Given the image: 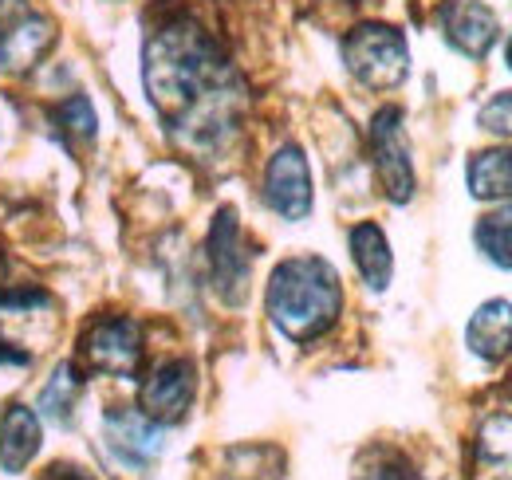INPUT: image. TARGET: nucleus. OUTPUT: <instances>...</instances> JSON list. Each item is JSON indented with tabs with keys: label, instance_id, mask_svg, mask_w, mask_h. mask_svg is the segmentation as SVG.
<instances>
[{
	"label": "nucleus",
	"instance_id": "f257e3e1",
	"mask_svg": "<svg viewBox=\"0 0 512 480\" xmlns=\"http://www.w3.org/2000/svg\"><path fill=\"white\" fill-rule=\"evenodd\" d=\"M142 83L162 122L197 150L221 146L241 115V83L221 48L193 24H162L142 52Z\"/></svg>",
	"mask_w": 512,
	"mask_h": 480
},
{
	"label": "nucleus",
	"instance_id": "f03ea898",
	"mask_svg": "<svg viewBox=\"0 0 512 480\" xmlns=\"http://www.w3.org/2000/svg\"><path fill=\"white\" fill-rule=\"evenodd\" d=\"M268 315L292 343H312L327 335L343 311V288L335 268L320 256H292L276 264L268 280Z\"/></svg>",
	"mask_w": 512,
	"mask_h": 480
},
{
	"label": "nucleus",
	"instance_id": "7ed1b4c3",
	"mask_svg": "<svg viewBox=\"0 0 512 480\" xmlns=\"http://www.w3.org/2000/svg\"><path fill=\"white\" fill-rule=\"evenodd\" d=\"M343 63L363 87L394 91L410 71V48L390 24H359L343 40Z\"/></svg>",
	"mask_w": 512,
	"mask_h": 480
},
{
	"label": "nucleus",
	"instance_id": "20e7f679",
	"mask_svg": "<svg viewBox=\"0 0 512 480\" xmlns=\"http://www.w3.org/2000/svg\"><path fill=\"white\" fill-rule=\"evenodd\" d=\"M79 359L95 374L134 378L142 366V327L127 315L95 319L79 339Z\"/></svg>",
	"mask_w": 512,
	"mask_h": 480
},
{
	"label": "nucleus",
	"instance_id": "39448f33",
	"mask_svg": "<svg viewBox=\"0 0 512 480\" xmlns=\"http://www.w3.org/2000/svg\"><path fill=\"white\" fill-rule=\"evenodd\" d=\"M56 32L44 16L28 12L20 0H0V71L24 75L48 56Z\"/></svg>",
	"mask_w": 512,
	"mask_h": 480
},
{
	"label": "nucleus",
	"instance_id": "423d86ee",
	"mask_svg": "<svg viewBox=\"0 0 512 480\" xmlns=\"http://www.w3.org/2000/svg\"><path fill=\"white\" fill-rule=\"evenodd\" d=\"M371 154H375V174L383 181V193L394 205H406L414 197V162H410V142L402 130V111L383 107L371 122Z\"/></svg>",
	"mask_w": 512,
	"mask_h": 480
},
{
	"label": "nucleus",
	"instance_id": "0eeeda50",
	"mask_svg": "<svg viewBox=\"0 0 512 480\" xmlns=\"http://www.w3.org/2000/svg\"><path fill=\"white\" fill-rule=\"evenodd\" d=\"M264 201L284 221H304L312 213V170L300 146L276 150V158L264 170Z\"/></svg>",
	"mask_w": 512,
	"mask_h": 480
},
{
	"label": "nucleus",
	"instance_id": "6e6552de",
	"mask_svg": "<svg viewBox=\"0 0 512 480\" xmlns=\"http://www.w3.org/2000/svg\"><path fill=\"white\" fill-rule=\"evenodd\" d=\"M193 390H197L193 362L170 359L146 374L142 394H138V410L154 425H174V421L186 418V410L193 406Z\"/></svg>",
	"mask_w": 512,
	"mask_h": 480
},
{
	"label": "nucleus",
	"instance_id": "1a4fd4ad",
	"mask_svg": "<svg viewBox=\"0 0 512 480\" xmlns=\"http://www.w3.org/2000/svg\"><path fill=\"white\" fill-rule=\"evenodd\" d=\"M438 20H442L449 48H457L469 60H485L501 36V20L485 0H446Z\"/></svg>",
	"mask_w": 512,
	"mask_h": 480
},
{
	"label": "nucleus",
	"instance_id": "9d476101",
	"mask_svg": "<svg viewBox=\"0 0 512 480\" xmlns=\"http://www.w3.org/2000/svg\"><path fill=\"white\" fill-rule=\"evenodd\" d=\"M209 268H213V288L225 303L245 300L249 284V256L241 252V225L233 209H221L213 229H209Z\"/></svg>",
	"mask_w": 512,
	"mask_h": 480
},
{
	"label": "nucleus",
	"instance_id": "9b49d317",
	"mask_svg": "<svg viewBox=\"0 0 512 480\" xmlns=\"http://www.w3.org/2000/svg\"><path fill=\"white\" fill-rule=\"evenodd\" d=\"M103 433H107L111 457L119 465H127V469H146L162 453V429L146 418L142 410H127V406L107 410Z\"/></svg>",
	"mask_w": 512,
	"mask_h": 480
},
{
	"label": "nucleus",
	"instance_id": "f8f14e48",
	"mask_svg": "<svg viewBox=\"0 0 512 480\" xmlns=\"http://www.w3.org/2000/svg\"><path fill=\"white\" fill-rule=\"evenodd\" d=\"M469 480H512V414L497 410L473 437Z\"/></svg>",
	"mask_w": 512,
	"mask_h": 480
},
{
	"label": "nucleus",
	"instance_id": "ddd939ff",
	"mask_svg": "<svg viewBox=\"0 0 512 480\" xmlns=\"http://www.w3.org/2000/svg\"><path fill=\"white\" fill-rule=\"evenodd\" d=\"M465 343L477 359L501 362L512 355V303L489 300L481 303L465 327Z\"/></svg>",
	"mask_w": 512,
	"mask_h": 480
},
{
	"label": "nucleus",
	"instance_id": "4468645a",
	"mask_svg": "<svg viewBox=\"0 0 512 480\" xmlns=\"http://www.w3.org/2000/svg\"><path fill=\"white\" fill-rule=\"evenodd\" d=\"M40 453V421L28 406H8L0 421V469L4 473H24L32 457Z\"/></svg>",
	"mask_w": 512,
	"mask_h": 480
},
{
	"label": "nucleus",
	"instance_id": "2eb2a0df",
	"mask_svg": "<svg viewBox=\"0 0 512 480\" xmlns=\"http://www.w3.org/2000/svg\"><path fill=\"white\" fill-rule=\"evenodd\" d=\"M351 256H355V268L367 280V288L371 292H386L390 272H394V256H390L386 233L375 221H363V225L351 229Z\"/></svg>",
	"mask_w": 512,
	"mask_h": 480
},
{
	"label": "nucleus",
	"instance_id": "dca6fc26",
	"mask_svg": "<svg viewBox=\"0 0 512 480\" xmlns=\"http://www.w3.org/2000/svg\"><path fill=\"white\" fill-rule=\"evenodd\" d=\"M469 193L477 201H512V150L509 146H497V150H481L469 170Z\"/></svg>",
	"mask_w": 512,
	"mask_h": 480
},
{
	"label": "nucleus",
	"instance_id": "f3484780",
	"mask_svg": "<svg viewBox=\"0 0 512 480\" xmlns=\"http://www.w3.org/2000/svg\"><path fill=\"white\" fill-rule=\"evenodd\" d=\"M473 240H477V248L485 252L489 264L512 268V201L493 209V213H485L477 221V229H473Z\"/></svg>",
	"mask_w": 512,
	"mask_h": 480
},
{
	"label": "nucleus",
	"instance_id": "a211bd4d",
	"mask_svg": "<svg viewBox=\"0 0 512 480\" xmlns=\"http://www.w3.org/2000/svg\"><path fill=\"white\" fill-rule=\"evenodd\" d=\"M79 390H83L79 370H75L71 362H64V366L48 378V386L40 390V410H44V418L67 425V421H71V410H75V402H79Z\"/></svg>",
	"mask_w": 512,
	"mask_h": 480
},
{
	"label": "nucleus",
	"instance_id": "6ab92c4d",
	"mask_svg": "<svg viewBox=\"0 0 512 480\" xmlns=\"http://www.w3.org/2000/svg\"><path fill=\"white\" fill-rule=\"evenodd\" d=\"M95 126H99V119H95V107H91L87 95H71V99H64L56 107V130L64 134L67 146H75V150L95 142Z\"/></svg>",
	"mask_w": 512,
	"mask_h": 480
},
{
	"label": "nucleus",
	"instance_id": "aec40b11",
	"mask_svg": "<svg viewBox=\"0 0 512 480\" xmlns=\"http://www.w3.org/2000/svg\"><path fill=\"white\" fill-rule=\"evenodd\" d=\"M477 122L489 130V134H501V138H512V91H497L485 107Z\"/></svg>",
	"mask_w": 512,
	"mask_h": 480
},
{
	"label": "nucleus",
	"instance_id": "412c9836",
	"mask_svg": "<svg viewBox=\"0 0 512 480\" xmlns=\"http://www.w3.org/2000/svg\"><path fill=\"white\" fill-rule=\"evenodd\" d=\"M355 480H422L406 461H398V457H386V461H375L371 469H363Z\"/></svg>",
	"mask_w": 512,
	"mask_h": 480
},
{
	"label": "nucleus",
	"instance_id": "4be33fe9",
	"mask_svg": "<svg viewBox=\"0 0 512 480\" xmlns=\"http://www.w3.org/2000/svg\"><path fill=\"white\" fill-rule=\"evenodd\" d=\"M28 351H16V347H12V343H4V339H0V366H28Z\"/></svg>",
	"mask_w": 512,
	"mask_h": 480
},
{
	"label": "nucleus",
	"instance_id": "5701e85b",
	"mask_svg": "<svg viewBox=\"0 0 512 480\" xmlns=\"http://www.w3.org/2000/svg\"><path fill=\"white\" fill-rule=\"evenodd\" d=\"M44 480H91L83 469H71V465H56V469H48V477Z\"/></svg>",
	"mask_w": 512,
	"mask_h": 480
},
{
	"label": "nucleus",
	"instance_id": "b1692460",
	"mask_svg": "<svg viewBox=\"0 0 512 480\" xmlns=\"http://www.w3.org/2000/svg\"><path fill=\"white\" fill-rule=\"evenodd\" d=\"M505 63H509V71H512V36H509V44H505Z\"/></svg>",
	"mask_w": 512,
	"mask_h": 480
},
{
	"label": "nucleus",
	"instance_id": "393cba45",
	"mask_svg": "<svg viewBox=\"0 0 512 480\" xmlns=\"http://www.w3.org/2000/svg\"><path fill=\"white\" fill-rule=\"evenodd\" d=\"M0 276H4V256H0Z\"/></svg>",
	"mask_w": 512,
	"mask_h": 480
}]
</instances>
